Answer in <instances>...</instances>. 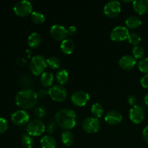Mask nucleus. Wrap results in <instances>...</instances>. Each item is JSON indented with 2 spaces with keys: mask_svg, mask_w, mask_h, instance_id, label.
<instances>
[{
  "mask_svg": "<svg viewBox=\"0 0 148 148\" xmlns=\"http://www.w3.org/2000/svg\"><path fill=\"white\" fill-rule=\"evenodd\" d=\"M122 121V115L119 111L111 110L105 116V121L110 125H117Z\"/></svg>",
  "mask_w": 148,
  "mask_h": 148,
  "instance_id": "obj_15",
  "label": "nucleus"
},
{
  "mask_svg": "<svg viewBox=\"0 0 148 148\" xmlns=\"http://www.w3.org/2000/svg\"><path fill=\"white\" fill-rule=\"evenodd\" d=\"M82 127L86 133L94 134L99 131L101 123L95 117H88L82 121Z\"/></svg>",
  "mask_w": 148,
  "mask_h": 148,
  "instance_id": "obj_7",
  "label": "nucleus"
},
{
  "mask_svg": "<svg viewBox=\"0 0 148 148\" xmlns=\"http://www.w3.org/2000/svg\"><path fill=\"white\" fill-rule=\"evenodd\" d=\"M53 75L50 72H45L44 73L40 75V82L43 87L45 88H49L52 85L53 82Z\"/></svg>",
  "mask_w": 148,
  "mask_h": 148,
  "instance_id": "obj_20",
  "label": "nucleus"
},
{
  "mask_svg": "<svg viewBox=\"0 0 148 148\" xmlns=\"http://www.w3.org/2000/svg\"><path fill=\"white\" fill-rule=\"evenodd\" d=\"M38 94V97H40V98H44L45 96H46V95H49V92L48 91H46V90H40V92H39V93H37Z\"/></svg>",
  "mask_w": 148,
  "mask_h": 148,
  "instance_id": "obj_40",
  "label": "nucleus"
},
{
  "mask_svg": "<svg viewBox=\"0 0 148 148\" xmlns=\"http://www.w3.org/2000/svg\"><path fill=\"white\" fill-rule=\"evenodd\" d=\"M31 20L36 25L43 24L46 20L44 14L38 11H33L31 14Z\"/></svg>",
  "mask_w": 148,
  "mask_h": 148,
  "instance_id": "obj_25",
  "label": "nucleus"
},
{
  "mask_svg": "<svg viewBox=\"0 0 148 148\" xmlns=\"http://www.w3.org/2000/svg\"><path fill=\"white\" fill-rule=\"evenodd\" d=\"M133 56L136 59H143L145 56V49L141 46H136L132 49Z\"/></svg>",
  "mask_w": 148,
  "mask_h": 148,
  "instance_id": "obj_29",
  "label": "nucleus"
},
{
  "mask_svg": "<svg viewBox=\"0 0 148 148\" xmlns=\"http://www.w3.org/2000/svg\"><path fill=\"white\" fill-rule=\"evenodd\" d=\"M144 101L146 105L148 106V92L145 95V98H144Z\"/></svg>",
  "mask_w": 148,
  "mask_h": 148,
  "instance_id": "obj_41",
  "label": "nucleus"
},
{
  "mask_svg": "<svg viewBox=\"0 0 148 148\" xmlns=\"http://www.w3.org/2000/svg\"><path fill=\"white\" fill-rule=\"evenodd\" d=\"M143 137L144 139L145 142L148 144V126L145 127L143 131Z\"/></svg>",
  "mask_w": 148,
  "mask_h": 148,
  "instance_id": "obj_39",
  "label": "nucleus"
},
{
  "mask_svg": "<svg viewBox=\"0 0 148 148\" xmlns=\"http://www.w3.org/2000/svg\"><path fill=\"white\" fill-rule=\"evenodd\" d=\"M129 116H130V119L134 124H141L144 121L145 116L144 109L140 106H134L130 109Z\"/></svg>",
  "mask_w": 148,
  "mask_h": 148,
  "instance_id": "obj_11",
  "label": "nucleus"
},
{
  "mask_svg": "<svg viewBox=\"0 0 148 148\" xmlns=\"http://www.w3.org/2000/svg\"><path fill=\"white\" fill-rule=\"evenodd\" d=\"M77 114L73 110L63 108L55 114V121L59 127L65 130L74 128L77 124Z\"/></svg>",
  "mask_w": 148,
  "mask_h": 148,
  "instance_id": "obj_2",
  "label": "nucleus"
},
{
  "mask_svg": "<svg viewBox=\"0 0 148 148\" xmlns=\"http://www.w3.org/2000/svg\"><path fill=\"white\" fill-rule=\"evenodd\" d=\"M42 148H56V141L51 135H46L41 138L40 141Z\"/></svg>",
  "mask_w": 148,
  "mask_h": 148,
  "instance_id": "obj_21",
  "label": "nucleus"
},
{
  "mask_svg": "<svg viewBox=\"0 0 148 148\" xmlns=\"http://www.w3.org/2000/svg\"><path fill=\"white\" fill-rule=\"evenodd\" d=\"M128 40L132 45L134 46H138L139 43L141 42V37L140 35L136 33H130L129 35Z\"/></svg>",
  "mask_w": 148,
  "mask_h": 148,
  "instance_id": "obj_30",
  "label": "nucleus"
},
{
  "mask_svg": "<svg viewBox=\"0 0 148 148\" xmlns=\"http://www.w3.org/2000/svg\"><path fill=\"white\" fill-rule=\"evenodd\" d=\"M35 116L37 117L38 119H42L46 116V111L43 107L38 106L37 108H35L34 111H33Z\"/></svg>",
  "mask_w": 148,
  "mask_h": 148,
  "instance_id": "obj_32",
  "label": "nucleus"
},
{
  "mask_svg": "<svg viewBox=\"0 0 148 148\" xmlns=\"http://www.w3.org/2000/svg\"><path fill=\"white\" fill-rule=\"evenodd\" d=\"M18 85L20 86L25 88V89H30V87L33 86V79L30 77L27 76V75H23V76L20 77L18 79Z\"/></svg>",
  "mask_w": 148,
  "mask_h": 148,
  "instance_id": "obj_24",
  "label": "nucleus"
},
{
  "mask_svg": "<svg viewBox=\"0 0 148 148\" xmlns=\"http://www.w3.org/2000/svg\"><path fill=\"white\" fill-rule=\"evenodd\" d=\"M49 95L56 102L64 101L67 98V91L61 85H56L49 88Z\"/></svg>",
  "mask_w": 148,
  "mask_h": 148,
  "instance_id": "obj_6",
  "label": "nucleus"
},
{
  "mask_svg": "<svg viewBox=\"0 0 148 148\" xmlns=\"http://www.w3.org/2000/svg\"><path fill=\"white\" fill-rule=\"evenodd\" d=\"M67 33H68V35H69V36H75V35L77 33L76 27L73 25L69 26V27L67 28Z\"/></svg>",
  "mask_w": 148,
  "mask_h": 148,
  "instance_id": "obj_37",
  "label": "nucleus"
},
{
  "mask_svg": "<svg viewBox=\"0 0 148 148\" xmlns=\"http://www.w3.org/2000/svg\"><path fill=\"white\" fill-rule=\"evenodd\" d=\"M75 42L71 38H66L65 40H62L60 45L61 51L66 55L71 54L75 50Z\"/></svg>",
  "mask_w": 148,
  "mask_h": 148,
  "instance_id": "obj_17",
  "label": "nucleus"
},
{
  "mask_svg": "<svg viewBox=\"0 0 148 148\" xmlns=\"http://www.w3.org/2000/svg\"><path fill=\"white\" fill-rule=\"evenodd\" d=\"M21 143L24 147L32 148L34 145V140L32 136L29 135L28 134H24L21 137Z\"/></svg>",
  "mask_w": 148,
  "mask_h": 148,
  "instance_id": "obj_27",
  "label": "nucleus"
},
{
  "mask_svg": "<svg viewBox=\"0 0 148 148\" xmlns=\"http://www.w3.org/2000/svg\"><path fill=\"white\" fill-rule=\"evenodd\" d=\"M133 10L140 15L148 12V0H135L132 2Z\"/></svg>",
  "mask_w": 148,
  "mask_h": 148,
  "instance_id": "obj_16",
  "label": "nucleus"
},
{
  "mask_svg": "<svg viewBox=\"0 0 148 148\" xmlns=\"http://www.w3.org/2000/svg\"><path fill=\"white\" fill-rule=\"evenodd\" d=\"M41 43V37L38 33H31L27 38V44L32 49H37Z\"/></svg>",
  "mask_w": 148,
  "mask_h": 148,
  "instance_id": "obj_19",
  "label": "nucleus"
},
{
  "mask_svg": "<svg viewBox=\"0 0 148 148\" xmlns=\"http://www.w3.org/2000/svg\"><path fill=\"white\" fill-rule=\"evenodd\" d=\"M56 123L55 120H50L46 126V131L49 134H53L56 131Z\"/></svg>",
  "mask_w": 148,
  "mask_h": 148,
  "instance_id": "obj_33",
  "label": "nucleus"
},
{
  "mask_svg": "<svg viewBox=\"0 0 148 148\" xmlns=\"http://www.w3.org/2000/svg\"><path fill=\"white\" fill-rule=\"evenodd\" d=\"M38 94L32 89H23L19 91L15 95L14 101L17 106L23 109L33 108L38 102Z\"/></svg>",
  "mask_w": 148,
  "mask_h": 148,
  "instance_id": "obj_1",
  "label": "nucleus"
},
{
  "mask_svg": "<svg viewBox=\"0 0 148 148\" xmlns=\"http://www.w3.org/2000/svg\"><path fill=\"white\" fill-rule=\"evenodd\" d=\"M137 102V99L134 95H130V97L128 98V103L130 106H136V103Z\"/></svg>",
  "mask_w": 148,
  "mask_h": 148,
  "instance_id": "obj_36",
  "label": "nucleus"
},
{
  "mask_svg": "<svg viewBox=\"0 0 148 148\" xmlns=\"http://www.w3.org/2000/svg\"><path fill=\"white\" fill-rule=\"evenodd\" d=\"M56 79L61 85L66 84L69 80V73L64 69H61L56 74Z\"/></svg>",
  "mask_w": 148,
  "mask_h": 148,
  "instance_id": "obj_23",
  "label": "nucleus"
},
{
  "mask_svg": "<svg viewBox=\"0 0 148 148\" xmlns=\"http://www.w3.org/2000/svg\"><path fill=\"white\" fill-rule=\"evenodd\" d=\"M130 31L127 27L116 26L111 32L110 38L114 42H121L128 39Z\"/></svg>",
  "mask_w": 148,
  "mask_h": 148,
  "instance_id": "obj_9",
  "label": "nucleus"
},
{
  "mask_svg": "<svg viewBox=\"0 0 148 148\" xmlns=\"http://www.w3.org/2000/svg\"><path fill=\"white\" fill-rule=\"evenodd\" d=\"M90 95L83 90H78L71 95V101L77 107H83L89 102Z\"/></svg>",
  "mask_w": 148,
  "mask_h": 148,
  "instance_id": "obj_10",
  "label": "nucleus"
},
{
  "mask_svg": "<svg viewBox=\"0 0 148 148\" xmlns=\"http://www.w3.org/2000/svg\"><path fill=\"white\" fill-rule=\"evenodd\" d=\"M61 141L66 147H71L75 143L74 134L69 130H65L61 134Z\"/></svg>",
  "mask_w": 148,
  "mask_h": 148,
  "instance_id": "obj_18",
  "label": "nucleus"
},
{
  "mask_svg": "<svg viewBox=\"0 0 148 148\" xmlns=\"http://www.w3.org/2000/svg\"><path fill=\"white\" fill-rule=\"evenodd\" d=\"M11 120L16 125L23 126L28 124L30 116L24 110H17L12 114Z\"/></svg>",
  "mask_w": 148,
  "mask_h": 148,
  "instance_id": "obj_12",
  "label": "nucleus"
},
{
  "mask_svg": "<svg viewBox=\"0 0 148 148\" xmlns=\"http://www.w3.org/2000/svg\"><path fill=\"white\" fill-rule=\"evenodd\" d=\"M46 130L45 124L40 119H33L29 121L26 126L27 134L33 137L42 135Z\"/></svg>",
  "mask_w": 148,
  "mask_h": 148,
  "instance_id": "obj_4",
  "label": "nucleus"
},
{
  "mask_svg": "<svg viewBox=\"0 0 148 148\" xmlns=\"http://www.w3.org/2000/svg\"><path fill=\"white\" fill-rule=\"evenodd\" d=\"M138 68L140 72H143L145 75L148 74V58L141 59L138 63Z\"/></svg>",
  "mask_w": 148,
  "mask_h": 148,
  "instance_id": "obj_31",
  "label": "nucleus"
},
{
  "mask_svg": "<svg viewBox=\"0 0 148 148\" xmlns=\"http://www.w3.org/2000/svg\"><path fill=\"white\" fill-rule=\"evenodd\" d=\"M126 25L131 29H137L142 25V20L136 16H130L125 20Z\"/></svg>",
  "mask_w": 148,
  "mask_h": 148,
  "instance_id": "obj_22",
  "label": "nucleus"
},
{
  "mask_svg": "<svg viewBox=\"0 0 148 148\" xmlns=\"http://www.w3.org/2000/svg\"><path fill=\"white\" fill-rule=\"evenodd\" d=\"M121 4L118 1H111L106 4L103 8V12L109 18L116 17L121 13Z\"/></svg>",
  "mask_w": 148,
  "mask_h": 148,
  "instance_id": "obj_8",
  "label": "nucleus"
},
{
  "mask_svg": "<svg viewBox=\"0 0 148 148\" xmlns=\"http://www.w3.org/2000/svg\"><path fill=\"white\" fill-rule=\"evenodd\" d=\"M140 84L144 88H148V74L142 77L140 79Z\"/></svg>",
  "mask_w": 148,
  "mask_h": 148,
  "instance_id": "obj_35",
  "label": "nucleus"
},
{
  "mask_svg": "<svg viewBox=\"0 0 148 148\" xmlns=\"http://www.w3.org/2000/svg\"><path fill=\"white\" fill-rule=\"evenodd\" d=\"M91 113L95 118H101L103 114V107L101 104L95 103L91 107Z\"/></svg>",
  "mask_w": 148,
  "mask_h": 148,
  "instance_id": "obj_26",
  "label": "nucleus"
},
{
  "mask_svg": "<svg viewBox=\"0 0 148 148\" xmlns=\"http://www.w3.org/2000/svg\"><path fill=\"white\" fill-rule=\"evenodd\" d=\"M26 62H26V59H25L24 58L19 57L16 59V63H17V64L20 66H25Z\"/></svg>",
  "mask_w": 148,
  "mask_h": 148,
  "instance_id": "obj_38",
  "label": "nucleus"
},
{
  "mask_svg": "<svg viewBox=\"0 0 148 148\" xmlns=\"http://www.w3.org/2000/svg\"><path fill=\"white\" fill-rule=\"evenodd\" d=\"M51 37L56 40H64L68 36L67 29L62 25L56 24L51 26L50 29Z\"/></svg>",
  "mask_w": 148,
  "mask_h": 148,
  "instance_id": "obj_13",
  "label": "nucleus"
},
{
  "mask_svg": "<svg viewBox=\"0 0 148 148\" xmlns=\"http://www.w3.org/2000/svg\"><path fill=\"white\" fill-rule=\"evenodd\" d=\"M8 129V123L4 118L0 117V134L5 132Z\"/></svg>",
  "mask_w": 148,
  "mask_h": 148,
  "instance_id": "obj_34",
  "label": "nucleus"
},
{
  "mask_svg": "<svg viewBox=\"0 0 148 148\" xmlns=\"http://www.w3.org/2000/svg\"><path fill=\"white\" fill-rule=\"evenodd\" d=\"M137 59L131 55H124L119 60V65L124 70H131L135 66Z\"/></svg>",
  "mask_w": 148,
  "mask_h": 148,
  "instance_id": "obj_14",
  "label": "nucleus"
},
{
  "mask_svg": "<svg viewBox=\"0 0 148 148\" xmlns=\"http://www.w3.org/2000/svg\"><path fill=\"white\" fill-rule=\"evenodd\" d=\"M124 2H126V3H130V2H133V1H125V0H124Z\"/></svg>",
  "mask_w": 148,
  "mask_h": 148,
  "instance_id": "obj_42",
  "label": "nucleus"
},
{
  "mask_svg": "<svg viewBox=\"0 0 148 148\" xmlns=\"http://www.w3.org/2000/svg\"><path fill=\"white\" fill-rule=\"evenodd\" d=\"M48 66L52 69H58L61 66V61L56 56H50L47 59Z\"/></svg>",
  "mask_w": 148,
  "mask_h": 148,
  "instance_id": "obj_28",
  "label": "nucleus"
},
{
  "mask_svg": "<svg viewBox=\"0 0 148 148\" xmlns=\"http://www.w3.org/2000/svg\"><path fill=\"white\" fill-rule=\"evenodd\" d=\"M47 66V60L41 55L34 56L29 63L30 72L35 76H40L44 73L45 69Z\"/></svg>",
  "mask_w": 148,
  "mask_h": 148,
  "instance_id": "obj_3",
  "label": "nucleus"
},
{
  "mask_svg": "<svg viewBox=\"0 0 148 148\" xmlns=\"http://www.w3.org/2000/svg\"><path fill=\"white\" fill-rule=\"evenodd\" d=\"M14 13L19 17H26L33 12V5L27 0H21L14 4L13 7Z\"/></svg>",
  "mask_w": 148,
  "mask_h": 148,
  "instance_id": "obj_5",
  "label": "nucleus"
}]
</instances>
